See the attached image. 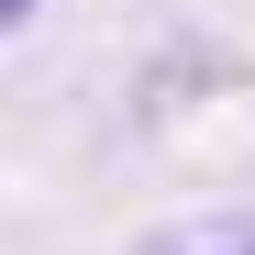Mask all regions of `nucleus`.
<instances>
[{
  "label": "nucleus",
  "mask_w": 255,
  "mask_h": 255,
  "mask_svg": "<svg viewBox=\"0 0 255 255\" xmlns=\"http://www.w3.org/2000/svg\"><path fill=\"white\" fill-rule=\"evenodd\" d=\"M33 11H45V0H0V45H11V33H22Z\"/></svg>",
  "instance_id": "2"
},
{
  "label": "nucleus",
  "mask_w": 255,
  "mask_h": 255,
  "mask_svg": "<svg viewBox=\"0 0 255 255\" xmlns=\"http://www.w3.org/2000/svg\"><path fill=\"white\" fill-rule=\"evenodd\" d=\"M133 255H255V211H200V222H166Z\"/></svg>",
  "instance_id": "1"
}]
</instances>
